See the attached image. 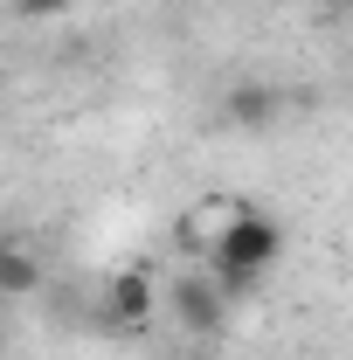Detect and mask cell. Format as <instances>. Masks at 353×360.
I'll return each instance as SVG.
<instances>
[{
    "label": "cell",
    "instance_id": "3",
    "mask_svg": "<svg viewBox=\"0 0 353 360\" xmlns=\"http://www.w3.org/2000/svg\"><path fill=\"white\" fill-rule=\"evenodd\" d=\"M167 305V284L153 277L146 264H118L104 277V326H118V333H146L153 319Z\"/></svg>",
    "mask_w": 353,
    "mask_h": 360
},
{
    "label": "cell",
    "instance_id": "5",
    "mask_svg": "<svg viewBox=\"0 0 353 360\" xmlns=\"http://www.w3.org/2000/svg\"><path fill=\"white\" fill-rule=\"evenodd\" d=\"M277 111H284V97L270 84H229L222 90V125L229 132H264V125H277Z\"/></svg>",
    "mask_w": 353,
    "mask_h": 360
},
{
    "label": "cell",
    "instance_id": "8",
    "mask_svg": "<svg viewBox=\"0 0 353 360\" xmlns=\"http://www.w3.org/2000/svg\"><path fill=\"white\" fill-rule=\"evenodd\" d=\"M167 360H208L201 347H167Z\"/></svg>",
    "mask_w": 353,
    "mask_h": 360
},
{
    "label": "cell",
    "instance_id": "9",
    "mask_svg": "<svg viewBox=\"0 0 353 360\" xmlns=\"http://www.w3.org/2000/svg\"><path fill=\"white\" fill-rule=\"evenodd\" d=\"M312 7H326V14H347L353 0H312Z\"/></svg>",
    "mask_w": 353,
    "mask_h": 360
},
{
    "label": "cell",
    "instance_id": "1",
    "mask_svg": "<svg viewBox=\"0 0 353 360\" xmlns=\"http://www.w3.org/2000/svg\"><path fill=\"white\" fill-rule=\"evenodd\" d=\"M277 257H284V229H277L264 208H257V215H243V222L222 236V250L208 257V270L229 284V298H243V291H250V284H257V277H264Z\"/></svg>",
    "mask_w": 353,
    "mask_h": 360
},
{
    "label": "cell",
    "instance_id": "7",
    "mask_svg": "<svg viewBox=\"0 0 353 360\" xmlns=\"http://www.w3.org/2000/svg\"><path fill=\"white\" fill-rule=\"evenodd\" d=\"M21 21H49V14H70V0H14Z\"/></svg>",
    "mask_w": 353,
    "mask_h": 360
},
{
    "label": "cell",
    "instance_id": "2",
    "mask_svg": "<svg viewBox=\"0 0 353 360\" xmlns=\"http://www.w3.org/2000/svg\"><path fill=\"white\" fill-rule=\"evenodd\" d=\"M167 312L180 319L187 340H222V333H229V284H222L215 270L174 277V284H167Z\"/></svg>",
    "mask_w": 353,
    "mask_h": 360
},
{
    "label": "cell",
    "instance_id": "6",
    "mask_svg": "<svg viewBox=\"0 0 353 360\" xmlns=\"http://www.w3.org/2000/svg\"><path fill=\"white\" fill-rule=\"evenodd\" d=\"M35 277H42V270H35V250L14 236V243L0 250V291H7V298H28V291H35Z\"/></svg>",
    "mask_w": 353,
    "mask_h": 360
},
{
    "label": "cell",
    "instance_id": "4",
    "mask_svg": "<svg viewBox=\"0 0 353 360\" xmlns=\"http://www.w3.org/2000/svg\"><path fill=\"white\" fill-rule=\"evenodd\" d=\"M243 215H257L243 194H201V201L180 215V250H194V257H215V250H222V236L243 222Z\"/></svg>",
    "mask_w": 353,
    "mask_h": 360
}]
</instances>
